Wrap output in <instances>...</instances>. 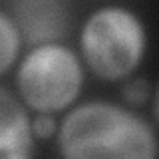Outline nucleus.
<instances>
[{"instance_id": "obj_1", "label": "nucleus", "mask_w": 159, "mask_h": 159, "mask_svg": "<svg viewBox=\"0 0 159 159\" xmlns=\"http://www.w3.org/2000/svg\"><path fill=\"white\" fill-rule=\"evenodd\" d=\"M60 151L74 159H151L157 147L149 125L137 116L111 103H86L64 119Z\"/></svg>"}, {"instance_id": "obj_2", "label": "nucleus", "mask_w": 159, "mask_h": 159, "mask_svg": "<svg viewBox=\"0 0 159 159\" xmlns=\"http://www.w3.org/2000/svg\"><path fill=\"white\" fill-rule=\"evenodd\" d=\"M145 36L139 20L123 8H102L82 32V52L89 68L103 80L125 78L143 56Z\"/></svg>"}, {"instance_id": "obj_3", "label": "nucleus", "mask_w": 159, "mask_h": 159, "mask_svg": "<svg viewBox=\"0 0 159 159\" xmlns=\"http://www.w3.org/2000/svg\"><path fill=\"white\" fill-rule=\"evenodd\" d=\"M80 88L82 68L76 54L58 44H42L32 50L18 70L20 96L40 113L68 107Z\"/></svg>"}, {"instance_id": "obj_4", "label": "nucleus", "mask_w": 159, "mask_h": 159, "mask_svg": "<svg viewBox=\"0 0 159 159\" xmlns=\"http://www.w3.org/2000/svg\"><path fill=\"white\" fill-rule=\"evenodd\" d=\"M16 30L30 44H52L68 34L70 16L60 0H20L14 6Z\"/></svg>"}, {"instance_id": "obj_5", "label": "nucleus", "mask_w": 159, "mask_h": 159, "mask_svg": "<svg viewBox=\"0 0 159 159\" xmlns=\"http://www.w3.org/2000/svg\"><path fill=\"white\" fill-rule=\"evenodd\" d=\"M32 151V127L22 106L0 88V159L28 157Z\"/></svg>"}, {"instance_id": "obj_6", "label": "nucleus", "mask_w": 159, "mask_h": 159, "mask_svg": "<svg viewBox=\"0 0 159 159\" xmlns=\"http://www.w3.org/2000/svg\"><path fill=\"white\" fill-rule=\"evenodd\" d=\"M18 30L12 20H8L4 14H0V74L12 66L18 54Z\"/></svg>"}, {"instance_id": "obj_7", "label": "nucleus", "mask_w": 159, "mask_h": 159, "mask_svg": "<svg viewBox=\"0 0 159 159\" xmlns=\"http://www.w3.org/2000/svg\"><path fill=\"white\" fill-rule=\"evenodd\" d=\"M30 127H32V135L44 139V137H48L50 133L54 131V119L48 117V113H40V116L32 121Z\"/></svg>"}, {"instance_id": "obj_8", "label": "nucleus", "mask_w": 159, "mask_h": 159, "mask_svg": "<svg viewBox=\"0 0 159 159\" xmlns=\"http://www.w3.org/2000/svg\"><path fill=\"white\" fill-rule=\"evenodd\" d=\"M125 98L131 99L133 103H141L143 98H145V84H143L141 80H137V82H131V84L125 88Z\"/></svg>"}]
</instances>
